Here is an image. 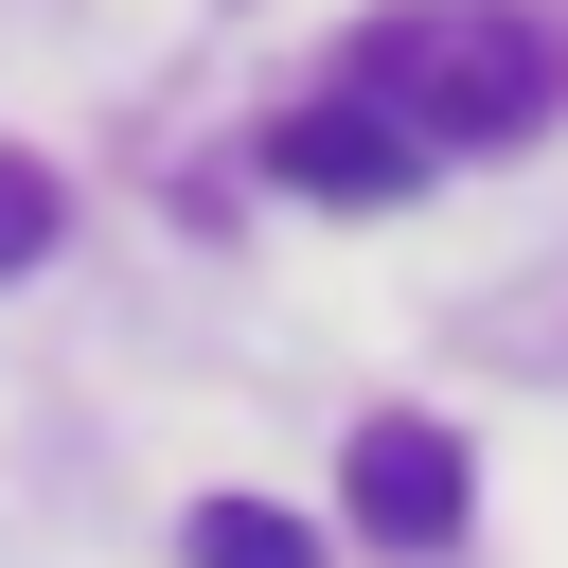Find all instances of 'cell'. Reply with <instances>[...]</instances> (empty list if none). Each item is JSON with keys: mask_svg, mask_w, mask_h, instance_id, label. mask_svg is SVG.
I'll return each mask as SVG.
<instances>
[{"mask_svg": "<svg viewBox=\"0 0 568 568\" xmlns=\"http://www.w3.org/2000/svg\"><path fill=\"white\" fill-rule=\"evenodd\" d=\"M355 89L426 142V160H497L568 106V36L550 18H497V0H408L355 36Z\"/></svg>", "mask_w": 568, "mask_h": 568, "instance_id": "obj_1", "label": "cell"}, {"mask_svg": "<svg viewBox=\"0 0 568 568\" xmlns=\"http://www.w3.org/2000/svg\"><path fill=\"white\" fill-rule=\"evenodd\" d=\"M266 178L284 195H337V213H390L408 178H426V142L373 106V89H337V106H302V124H266Z\"/></svg>", "mask_w": 568, "mask_h": 568, "instance_id": "obj_2", "label": "cell"}, {"mask_svg": "<svg viewBox=\"0 0 568 568\" xmlns=\"http://www.w3.org/2000/svg\"><path fill=\"white\" fill-rule=\"evenodd\" d=\"M462 426H426V408H390V426H355V532L373 550H444L462 532Z\"/></svg>", "mask_w": 568, "mask_h": 568, "instance_id": "obj_3", "label": "cell"}, {"mask_svg": "<svg viewBox=\"0 0 568 568\" xmlns=\"http://www.w3.org/2000/svg\"><path fill=\"white\" fill-rule=\"evenodd\" d=\"M178 550H195V568H320V532H302V515H266V497H195V515H178Z\"/></svg>", "mask_w": 568, "mask_h": 568, "instance_id": "obj_4", "label": "cell"}, {"mask_svg": "<svg viewBox=\"0 0 568 568\" xmlns=\"http://www.w3.org/2000/svg\"><path fill=\"white\" fill-rule=\"evenodd\" d=\"M53 213H71V195H53L36 160H0V266H36V248H53Z\"/></svg>", "mask_w": 568, "mask_h": 568, "instance_id": "obj_5", "label": "cell"}]
</instances>
